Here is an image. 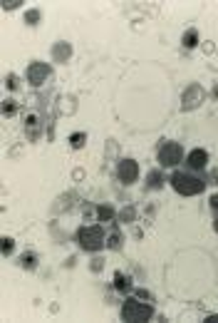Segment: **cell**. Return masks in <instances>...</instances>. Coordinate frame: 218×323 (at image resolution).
<instances>
[{
	"mask_svg": "<svg viewBox=\"0 0 218 323\" xmlns=\"http://www.w3.org/2000/svg\"><path fill=\"white\" fill-rule=\"evenodd\" d=\"M74 241H77V246L84 249V251H99V249L107 246V234H104V229H102L99 224H92V226L77 229Z\"/></svg>",
	"mask_w": 218,
	"mask_h": 323,
	"instance_id": "cell-1",
	"label": "cell"
},
{
	"mask_svg": "<svg viewBox=\"0 0 218 323\" xmlns=\"http://www.w3.org/2000/svg\"><path fill=\"white\" fill-rule=\"evenodd\" d=\"M169 182H171V187L176 192L184 194V196H196V194H201L206 189V179L194 174V172H174Z\"/></svg>",
	"mask_w": 218,
	"mask_h": 323,
	"instance_id": "cell-2",
	"label": "cell"
},
{
	"mask_svg": "<svg viewBox=\"0 0 218 323\" xmlns=\"http://www.w3.org/2000/svg\"><path fill=\"white\" fill-rule=\"evenodd\" d=\"M151 318H154V306L151 303L139 301V298H127L122 303V321L142 323V321H151Z\"/></svg>",
	"mask_w": 218,
	"mask_h": 323,
	"instance_id": "cell-3",
	"label": "cell"
},
{
	"mask_svg": "<svg viewBox=\"0 0 218 323\" xmlns=\"http://www.w3.org/2000/svg\"><path fill=\"white\" fill-rule=\"evenodd\" d=\"M156 157H159V164H161V167L174 169V167H179V164L184 162V147H181V142H171V139H166V142L159 147Z\"/></svg>",
	"mask_w": 218,
	"mask_h": 323,
	"instance_id": "cell-4",
	"label": "cell"
},
{
	"mask_svg": "<svg viewBox=\"0 0 218 323\" xmlns=\"http://www.w3.org/2000/svg\"><path fill=\"white\" fill-rule=\"evenodd\" d=\"M117 177H119L122 184H134V182L139 179V164H137L132 157L119 159V164H117Z\"/></svg>",
	"mask_w": 218,
	"mask_h": 323,
	"instance_id": "cell-5",
	"label": "cell"
},
{
	"mask_svg": "<svg viewBox=\"0 0 218 323\" xmlns=\"http://www.w3.org/2000/svg\"><path fill=\"white\" fill-rule=\"evenodd\" d=\"M47 77H50V65L47 63H32L27 67V82H30V85L40 87Z\"/></svg>",
	"mask_w": 218,
	"mask_h": 323,
	"instance_id": "cell-6",
	"label": "cell"
},
{
	"mask_svg": "<svg viewBox=\"0 0 218 323\" xmlns=\"http://www.w3.org/2000/svg\"><path fill=\"white\" fill-rule=\"evenodd\" d=\"M186 164H189V169L191 172H201V169H206V164H209V152L206 149H191L189 154H186Z\"/></svg>",
	"mask_w": 218,
	"mask_h": 323,
	"instance_id": "cell-7",
	"label": "cell"
},
{
	"mask_svg": "<svg viewBox=\"0 0 218 323\" xmlns=\"http://www.w3.org/2000/svg\"><path fill=\"white\" fill-rule=\"evenodd\" d=\"M204 102V90L199 85H191L186 92H184V110H194Z\"/></svg>",
	"mask_w": 218,
	"mask_h": 323,
	"instance_id": "cell-8",
	"label": "cell"
},
{
	"mask_svg": "<svg viewBox=\"0 0 218 323\" xmlns=\"http://www.w3.org/2000/svg\"><path fill=\"white\" fill-rule=\"evenodd\" d=\"M25 134H27L30 142H37L42 137V120L37 115H27V120H25Z\"/></svg>",
	"mask_w": 218,
	"mask_h": 323,
	"instance_id": "cell-9",
	"label": "cell"
},
{
	"mask_svg": "<svg viewBox=\"0 0 218 323\" xmlns=\"http://www.w3.org/2000/svg\"><path fill=\"white\" fill-rule=\"evenodd\" d=\"M181 43H184V48H186V50H194V48H199V43H201V35H199V30H196V28L186 30V33H184V38H181Z\"/></svg>",
	"mask_w": 218,
	"mask_h": 323,
	"instance_id": "cell-10",
	"label": "cell"
},
{
	"mask_svg": "<svg viewBox=\"0 0 218 323\" xmlns=\"http://www.w3.org/2000/svg\"><path fill=\"white\" fill-rule=\"evenodd\" d=\"M132 286H134V283H132V278H129L127 273H119V271L114 273V288H117V291L127 293V291H132Z\"/></svg>",
	"mask_w": 218,
	"mask_h": 323,
	"instance_id": "cell-11",
	"label": "cell"
},
{
	"mask_svg": "<svg viewBox=\"0 0 218 323\" xmlns=\"http://www.w3.org/2000/svg\"><path fill=\"white\" fill-rule=\"evenodd\" d=\"M122 244H124V234L114 229V231L107 236V249H112V251H119V249H122Z\"/></svg>",
	"mask_w": 218,
	"mask_h": 323,
	"instance_id": "cell-12",
	"label": "cell"
},
{
	"mask_svg": "<svg viewBox=\"0 0 218 323\" xmlns=\"http://www.w3.org/2000/svg\"><path fill=\"white\" fill-rule=\"evenodd\" d=\"M146 187H149V189H161V187H164V177H161V172H159V169H151V172H149V177H146Z\"/></svg>",
	"mask_w": 218,
	"mask_h": 323,
	"instance_id": "cell-13",
	"label": "cell"
},
{
	"mask_svg": "<svg viewBox=\"0 0 218 323\" xmlns=\"http://www.w3.org/2000/svg\"><path fill=\"white\" fill-rule=\"evenodd\" d=\"M114 216H117V211L112 206H107V204L97 206V221H114Z\"/></svg>",
	"mask_w": 218,
	"mask_h": 323,
	"instance_id": "cell-14",
	"label": "cell"
},
{
	"mask_svg": "<svg viewBox=\"0 0 218 323\" xmlns=\"http://www.w3.org/2000/svg\"><path fill=\"white\" fill-rule=\"evenodd\" d=\"M17 110H20V105H17L12 97L2 100V115H5V117H15V115H17Z\"/></svg>",
	"mask_w": 218,
	"mask_h": 323,
	"instance_id": "cell-15",
	"label": "cell"
},
{
	"mask_svg": "<svg viewBox=\"0 0 218 323\" xmlns=\"http://www.w3.org/2000/svg\"><path fill=\"white\" fill-rule=\"evenodd\" d=\"M84 144H87V134H84V132L70 134V147H72V149H82Z\"/></svg>",
	"mask_w": 218,
	"mask_h": 323,
	"instance_id": "cell-16",
	"label": "cell"
},
{
	"mask_svg": "<svg viewBox=\"0 0 218 323\" xmlns=\"http://www.w3.org/2000/svg\"><path fill=\"white\" fill-rule=\"evenodd\" d=\"M35 263H37V256H35L32 251H27V254L20 256V266H22V268H35Z\"/></svg>",
	"mask_w": 218,
	"mask_h": 323,
	"instance_id": "cell-17",
	"label": "cell"
},
{
	"mask_svg": "<svg viewBox=\"0 0 218 323\" xmlns=\"http://www.w3.org/2000/svg\"><path fill=\"white\" fill-rule=\"evenodd\" d=\"M0 249H2V254H5V256H10V254H12V249H15L12 236H2V239H0Z\"/></svg>",
	"mask_w": 218,
	"mask_h": 323,
	"instance_id": "cell-18",
	"label": "cell"
},
{
	"mask_svg": "<svg viewBox=\"0 0 218 323\" xmlns=\"http://www.w3.org/2000/svg\"><path fill=\"white\" fill-rule=\"evenodd\" d=\"M5 87H7L10 92H15V90L20 87V77H17V75H7V77H5Z\"/></svg>",
	"mask_w": 218,
	"mask_h": 323,
	"instance_id": "cell-19",
	"label": "cell"
},
{
	"mask_svg": "<svg viewBox=\"0 0 218 323\" xmlns=\"http://www.w3.org/2000/svg\"><path fill=\"white\" fill-rule=\"evenodd\" d=\"M67 55H70V48H67V45H62V50H60V45L55 48V58H62V60H67Z\"/></svg>",
	"mask_w": 218,
	"mask_h": 323,
	"instance_id": "cell-20",
	"label": "cell"
},
{
	"mask_svg": "<svg viewBox=\"0 0 218 323\" xmlns=\"http://www.w3.org/2000/svg\"><path fill=\"white\" fill-rule=\"evenodd\" d=\"M37 18H40V10H30V13L25 15V20H27L30 25H35V20H37Z\"/></svg>",
	"mask_w": 218,
	"mask_h": 323,
	"instance_id": "cell-21",
	"label": "cell"
},
{
	"mask_svg": "<svg viewBox=\"0 0 218 323\" xmlns=\"http://www.w3.org/2000/svg\"><path fill=\"white\" fill-rule=\"evenodd\" d=\"M134 293H137V298H146V301H151V293H149V291H144V288H137Z\"/></svg>",
	"mask_w": 218,
	"mask_h": 323,
	"instance_id": "cell-22",
	"label": "cell"
},
{
	"mask_svg": "<svg viewBox=\"0 0 218 323\" xmlns=\"http://www.w3.org/2000/svg\"><path fill=\"white\" fill-rule=\"evenodd\" d=\"M12 8H17V0H5V10H12Z\"/></svg>",
	"mask_w": 218,
	"mask_h": 323,
	"instance_id": "cell-23",
	"label": "cell"
},
{
	"mask_svg": "<svg viewBox=\"0 0 218 323\" xmlns=\"http://www.w3.org/2000/svg\"><path fill=\"white\" fill-rule=\"evenodd\" d=\"M122 219H134V211H132V209H127V211H122Z\"/></svg>",
	"mask_w": 218,
	"mask_h": 323,
	"instance_id": "cell-24",
	"label": "cell"
},
{
	"mask_svg": "<svg viewBox=\"0 0 218 323\" xmlns=\"http://www.w3.org/2000/svg\"><path fill=\"white\" fill-rule=\"evenodd\" d=\"M211 209H214V211H218V194H216V196H211Z\"/></svg>",
	"mask_w": 218,
	"mask_h": 323,
	"instance_id": "cell-25",
	"label": "cell"
},
{
	"mask_svg": "<svg viewBox=\"0 0 218 323\" xmlns=\"http://www.w3.org/2000/svg\"><path fill=\"white\" fill-rule=\"evenodd\" d=\"M206 323H218V316H209V318H206Z\"/></svg>",
	"mask_w": 218,
	"mask_h": 323,
	"instance_id": "cell-26",
	"label": "cell"
},
{
	"mask_svg": "<svg viewBox=\"0 0 218 323\" xmlns=\"http://www.w3.org/2000/svg\"><path fill=\"white\" fill-rule=\"evenodd\" d=\"M214 229H216V231H218V216H216V224H214Z\"/></svg>",
	"mask_w": 218,
	"mask_h": 323,
	"instance_id": "cell-27",
	"label": "cell"
}]
</instances>
